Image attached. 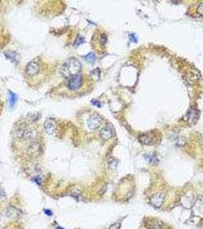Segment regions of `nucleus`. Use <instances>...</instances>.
Instances as JSON below:
<instances>
[{
	"label": "nucleus",
	"mask_w": 203,
	"mask_h": 229,
	"mask_svg": "<svg viewBox=\"0 0 203 229\" xmlns=\"http://www.w3.org/2000/svg\"><path fill=\"white\" fill-rule=\"evenodd\" d=\"M82 70L80 62L75 57H70L63 62L60 67V73L66 78H70L75 75L80 74Z\"/></svg>",
	"instance_id": "obj_1"
},
{
	"label": "nucleus",
	"mask_w": 203,
	"mask_h": 229,
	"mask_svg": "<svg viewBox=\"0 0 203 229\" xmlns=\"http://www.w3.org/2000/svg\"><path fill=\"white\" fill-rule=\"evenodd\" d=\"M117 165H118L117 160L112 158V159L110 161V162H109V167H110L111 169H116Z\"/></svg>",
	"instance_id": "obj_18"
},
{
	"label": "nucleus",
	"mask_w": 203,
	"mask_h": 229,
	"mask_svg": "<svg viewBox=\"0 0 203 229\" xmlns=\"http://www.w3.org/2000/svg\"><path fill=\"white\" fill-rule=\"evenodd\" d=\"M182 200L184 202H182V204L186 208H190V206H192V204L194 203V199L192 195H186Z\"/></svg>",
	"instance_id": "obj_11"
},
{
	"label": "nucleus",
	"mask_w": 203,
	"mask_h": 229,
	"mask_svg": "<svg viewBox=\"0 0 203 229\" xmlns=\"http://www.w3.org/2000/svg\"><path fill=\"white\" fill-rule=\"evenodd\" d=\"M41 72H42V67H41V62L38 60H34L30 61L27 64L25 70H24L25 76L31 79L37 77Z\"/></svg>",
	"instance_id": "obj_3"
},
{
	"label": "nucleus",
	"mask_w": 203,
	"mask_h": 229,
	"mask_svg": "<svg viewBox=\"0 0 203 229\" xmlns=\"http://www.w3.org/2000/svg\"><path fill=\"white\" fill-rule=\"evenodd\" d=\"M41 149V147L40 143L35 141H31L29 144H28V147H27V152H28V155L31 156H36L40 153Z\"/></svg>",
	"instance_id": "obj_6"
},
{
	"label": "nucleus",
	"mask_w": 203,
	"mask_h": 229,
	"mask_svg": "<svg viewBox=\"0 0 203 229\" xmlns=\"http://www.w3.org/2000/svg\"><path fill=\"white\" fill-rule=\"evenodd\" d=\"M95 58H96V57H95V54L92 52L90 53V54H87V55L86 56V60H87L88 62L94 61Z\"/></svg>",
	"instance_id": "obj_19"
},
{
	"label": "nucleus",
	"mask_w": 203,
	"mask_h": 229,
	"mask_svg": "<svg viewBox=\"0 0 203 229\" xmlns=\"http://www.w3.org/2000/svg\"><path fill=\"white\" fill-rule=\"evenodd\" d=\"M98 43H99V45H100L101 47H103V46L106 45V41H107V36L105 33H101L99 36H98Z\"/></svg>",
	"instance_id": "obj_15"
},
{
	"label": "nucleus",
	"mask_w": 203,
	"mask_h": 229,
	"mask_svg": "<svg viewBox=\"0 0 203 229\" xmlns=\"http://www.w3.org/2000/svg\"><path fill=\"white\" fill-rule=\"evenodd\" d=\"M93 104L95 105V106H97L98 107H100L101 106V104L99 103V102H96V103H95L94 101H93Z\"/></svg>",
	"instance_id": "obj_24"
},
{
	"label": "nucleus",
	"mask_w": 203,
	"mask_h": 229,
	"mask_svg": "<svg viewBox=\"0 0 203 229\" xmlns=\"http://www.w3.org/2000/svg\"><path fill=\"white\" fill-rule=\"evenodd\" d=\"M99 73H100V72H99V69H96V70H94L93 72H92V75H93V76H96V79L98 80V79H99Z\"/></svg>",
	"instance_id": "obj_22"
},
{
	"label": "nucleus",
	"mask_w": 203,
	"mask_h": 229,
	"mask_svg": "<svg viewBox=\"0 0 203 229\" xmlns=\"http://www.w3.org/2000/svg\"><path fill=\"white\" fill-rule=\"evenodd\" d=\"M83 83V77L82 75L77 74L69 78L67 82V89L70 91H77L79 89H80Z\"/></svg>",
	"instance_id": "obj_4"
},
{
	"label": "nucleus",
	"mask_w": 203,
	"mask_h": 229,
	"mask_svg": "<svg viewBox=\"0 0 203 229\" xmlns=\"http://www.w3.org/2000/svg\"><path fill=\"white\" fill-rule=\"evenodd\" d=\"M148 229H162L161 225L159 222L157 221H152L148 224Z\"/></svg>",
	"instance_id": "obj_17"
},
{
	"label": "nucleus",
	"mask_w": 203,
	"mask_h": 229,
	"mask_svg": "<svg viewBox=\"0 0 203 229\" xmlns=\"http://www.w3.org/2000/svg\"><path fill=\"white\" fill-rule=\"evenodd\" d=\"M5 39H6V34H5V28L0 21V47H3L2 45L5 44Z\"/></svg>",
	"instance_id": "obj_12"
},
{
	"label": "nucleus",
	"mask_w": 203,
	"mask_h": 229,
	"mask_svg": "<svg viewBox=\"0 0 203 229\" xmlns=\"http://www.w3.org/2000/svg\"><path fill=\"white\" fill-rule=\"evenodd\" d=\"M121 227V223L120 222H116L115 224H112V225L109 227V229H120Z\"/></svg>",
	"instance_id": "obj_21"
},
{
	"label": "nucleus",
	"mask_w": 203,
	"mask_h": 229,
	"mask_svg": "<svg viewBox=\"0 0 203 229\" xmlns=\"http://www.w3.org/2000/svg\"><path fill=\"white\" fill-rule=\"evenodd\" d=\"M138 140L140 143H141L144 145H148L152 142V138L147 135H142L139 136Z\"/></svg>",
	"instance_id": "obj_13"
},
{
	"label": "nucleus",
	"mask_w": 203,
	"mask_h": 229,
	"mask_svg": "<svg viewBox=\"0 0 203 229\" xmlns=\"http://www.w3.org/2000/svg\"><path fill=\"white\" fill-rule=\"evenodd\" d=\"M131 39H134L133 40L134 42H137V39L134 37V34H132V35H131Z\"/></svg>",
	"instance_id": "obj_25"
},
{
	"label": "nucleus",
	"mask_w": 203,
	"mask_h": 229,
	"mask_svg": "<svg viewBox=\"0 0 203 229\" xmlns=\"http://www.w3.org/2000/svg\"><path fill=\"white\" fill-rule=\"evenodd\" d=\"M197 12H198V15L203 16V2L198 4V7H197Z\"/></svg>",
	"instance_id": "obj_20"
},
{
	"label": "nucleus",
	"mask_w": 203,
	"mask_h": 229,
	"mask_svg": "<svg viewBox=\"0 0 203 229\" xmlns=\"http://www.w3.org/2000/svg\"><path fill=\"white\" fill-rule=\"evenodd\" d=\"M198 111H197L195 109L192 108V109H190L189 110L186 112L184 119H185V120L186 121V122H188L189 123L193 124L196 122V121L198 120Z\"/></svg>",
	"instance_id": "obj_8"
},
{
	"label": "nucleus",
	"mask_w": 203,
	"mask_h": 229,
	"mask_svg": "<svg viewBox=\"0 0 203 229\" xmlns=\"http://www.w3.org/2000/svg\"><path fill=\"white\" fill-rule=\"evenodd\" d=\"M115 130L110 125H106L100 132V136L103 140H109L114 136Z\"/></svg>",
	"instance_id": "obj_9"
},
{
	"label": "nucleus",
	"mask_w": 203,
	"mask_h": 229,
	"mask_svg": "<svg viewBox=\"0 0 203 229\" xmlns=\"http://www.w3.org/2000/svg\"><path fill=\"white\" fill-rule=\"evenodd\" d=\"M44 130L49 135H52L55 132L56 128H57V125H56V122L53 119H47L45 121L44 124Z\"/></svg>",
	"instance_id": "obj_10"
},
{
	"label": "nucleus",
	"mask_w": 203,
	"mask_h": 229,
	"mask_svg": "<svg viewBox=\"0 0 203 229\" xmlns=\"http://www.w3.org/2000/svg\"><path fill=\"white\" fill-rule=\"evenodd\" d=\"M17 100H18V97H17L16 94H15L14 93H9V106L10 109H13L14 106H15L17 103Z\"/></svg>",
	"instance_id": "obj_14"
},
{
	"label": "nucleus",
	"mask_w": 203,
	"mask_h": 229,
	"mask_svg": "<svg viewBox=\"0 0 203 229\" xmlns=\"http://www.w3.org/2000/svg\"><path fill=\"white\" fill-rule=\"evenodd\" d=\"M44 212L46 213V214L47 215H52V212L50 211V210H47V209H45L44 210Z\"/></svg>",
	"instance_id": "obj_23"
},
{
	"label": "nucleus",
	"mask_w": 203,
	"mask_h": 229,
	"mask_svg": "<svg viewBox=\"0 0 203 229\" xmlns=\"http://www.w3.org/2000/svg\"><path fill=\"white\" fill-rule=\"evenodd\" d=\"M103 119L97 114H93L87 120V125L91 130H96L102 125Z\"/></svg>",
	"instance_id": "obj_5"
},
{
	"label": "nucleus",
	"mask_w": 203,
	"mask_h": 229,
	"mask_svg": "<svg viewBox=\"0 0 203 229\" xmlns=\"http://www.w3.org/2000/svg\"><path fill=\"white\" fill-rule=\"evenodd\" d=\"M57 229H64V228H63V227H57Z\"/></svg>",
	"instance_id": "obj_26"
},
{
	"label": "nucleus",
	"mask_w": 203,
	"mask_h": 229,
	"mask_svg": "<svg viewBox=\"0 0 203 229\" xmlns=\"http://www.w3.org/2000/svg\"><path fill=\"white\" fill-rule=\"evenodd\" d=\"M144 157H145V159H146L147 161L148 162H149L150 164H157L158 161H158L157 157L154 154L153 155H150V154L145 155Z\"/></svg>",
	"instance_id": "obj_16"
},
{
	"label": "nucleus",
	"mask_w": 203,
	"mask_h": 229,
	"mask_svg": "<svg viewBox=\"0 0 203 229\" xmlns=\"http://www.w3.org/2000/svg\"><path fill=\"white\" fill-rule=\"evenodd\" d=\"M165 198H166L165 193L159 192V193L156 194V195H154L151 198V204L153 206L156 207V208H159V207H160L163 204L164 201H165Z\"/></svg>",
	"instance_id": "obj_7"
},
{
	"label": "nucleus",
	"mask_w": 203,
	"mask_h": 229,
	"mask_svg": "<svg viewBox=\"0 0 203 229\" xmlns=\"http://www.w3.org/2000/svg\"><path fill=\"white\" fill-rule=\"evenodd\" d=\"M37 135V129L33 125L27 122H21L17 126L15 131V137L18 140L28 141L36 138Z\"/></svg>",
	"instance_id": "obj_2"
}]
</instances>
